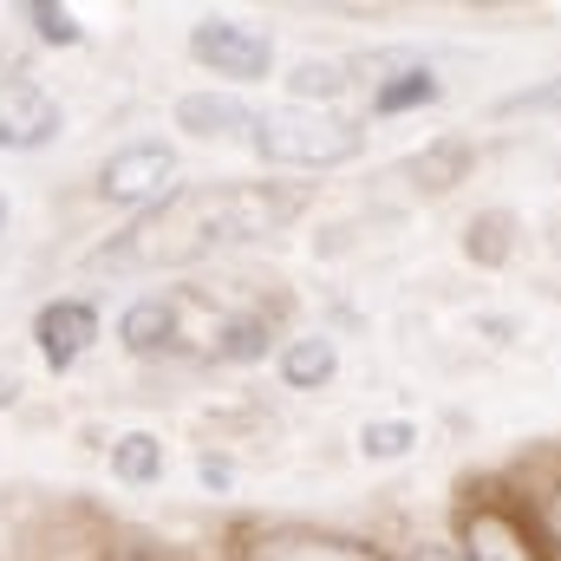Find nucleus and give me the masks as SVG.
Masks as SVG:
<instances>
[{"label": "nucleus", "mask_w": 561, "mask_h": 561, "mask_svg": "<svg viewBox=\"0 0 561 561\" xmlns=\"http://www.w3.org/2000/svg\"><path fill=\"white\" fill-rule=\"evenodd\" d=\"M300 216V196L280 190V183H196V190H176L170 203L144 209L138 222L105 242L92 255V268H190L216 249H236V242H262Z\"/></svg>", "instance_id": "1"}, {"label": "nucleus", "mask_w": 561, "mask_h": 561, "mask_svg": "<svg viewBox=\"0 0 561 561\" xmlns=\"http://www.w3.org/2000/svg\"><path fill=\"white\" fill-rule=\"evenodd\" d=\"M249 144L287 170H333V163H353L366 150V131L353 118H333V112H255Z\"/></svg>", "instance_id": "2"}, {"label": "nucleus", "mask_w": 561, "mask_h": 561, "mask_svg": "<svg viewBox=\"0 0 561 561\" xmlns=\"http://www.w3.org/2000/svg\"><path fill=\"white\" fill-rule=\"evenodd\" d=\"M463 561H556V549L516 503L483 496L463 510Z\"/></svg>", "instance_id": "3"}, {"label": "nucleus", "mask_w": 561, "mask_h": 561, "mask_svg": "<svg viewBox=\"0 0 561 561\" xmlns=\"http://www.w3.org/2000/svg\"><path fill=\"white\" fill-rule=\"evenodd\" d=\"M190 59H196V66H209L216 79H268L275 46H268V33H255V26H242V20L209 13V20H196V26H190Z\"/></svg>", "instance_id": "4"}, {"label": "nucleus", "mask_w": 561, "mask_h": 561, "mask_svg": "<svg viewBox=\"0 0 561 561\" xmlns=\"http://www.w3.org/2000/svg\"><path fill=\"white\" fill-rule=\"evenodd\" d=\"M99 190L112 196V203H170L176 196V150L157 138H138L125 144V150H112L105 157V170H99Z\"/></svg>", "instance_id": "5"}, {"label": "nucleus", "mask_w": 561, "mask_h": 561, "mask_svg": "<svg viewBox=\"0 0 561 561\" xmlns=\"http://www.w3.org/2000/svg\"><path fill=\"white\" fill-rule=\"evenodd\" d=\"M59 125H66L59 99L39 79H26V72L0 79V150H39L59 138Z\"/></svg>", "instance_id": "6"}, {"label": "nucleus", "mask_w": 561, "mask_h": 561, "mask_svg": "<svg viewBox=\"0 0 561 561\" xmlns=\"http://www.w3.org/2000/svg\"><path fill=\"white\" fill-rule=\"evenodd\" d=\"M242 561H379V556H373L366 542H353V536L275 523V529H255V536L242 542Z\"/></svg>", "instance_id": "7"}, {"label": "nucleus", "mask_w": 561, "mask_h": 561, "mask_svg": "<svg viewBox=\"0 0 561 561\" xmlns=\"http://www.w3.org/2000/svg\"><path fill=\"white\" fill-rule=\"evenodd\" d=\"M33 340H39V359L53 373H72L85 359V346L99 340V313L85 300H46L39 320H33Z\"/></svg>", "instance_id": "8"}, {"label": "nucleus", "mask_w": 561, "mask_h": 561, "mask_svg": "<svg viewBox=\"0 0 561 561\" xmlns=\"http://www.w3.org/2000/svg\"><path fill=\"white\" fill-rule=\"evenodd\" d=\"M176 125L196 138H249L255 105H242L236 92H190V99H176Z\"/></svg>", "instance_id": "9"}, {"label": "nucleus", "mask_w": 561, "mask_h": 561, "mask_svg": "<svg viewBox=\"0 0 561 561\" xmlns=\"http://www.w3.org/2000/svg\"><path fill=\"white\" fill-rule=\"evenodd\" d=\"M176 333H183V300H163V294L131 300L125 320H118V340L131 353H163V346H176Z\"/></svg>", "instance_id": "10"}, {"label": "nucleus", "mask_w": 561, "mask_h": 561, "mask_svg": "<svg viewBox=\"0 0 561 561\" xmlns=\"http://www.w3.org/2000/svg\"><path fill=\"white\" fill-rule=\"evenodd\" d=\"M333 373H340V346H333L327 333H307V340H287V346H280V379H287V386L313 392V386H327Z\"/></svg>", "instance_id": "11"}, {"label": "nucleus", "mask_w": 561, "mask_h": 561, "mask_svg": "<svg viewBox=\"0 0 561 561\" xmlns=\"http://www.w3.org/2000/svg\"><path fill=\"white\" fill-rule=\"evenodd\" d=\"M112 477H118V483H157V477H163V437L125 431V437L112 444Z\"/></svg>", "instance_id": "12"}, {"label": "nucleus", "mask_w": 561, "mask_h": 561, "mask_svg": "<svg viewBox=\"0 0 561 561\" xmlns=\"http://www.w3.org/2000/svg\"><path fill=\"white\" fill-rule=\"evenodd\" d=\"M437 92H444V85L431 79V66H405L399 79H379V85H373V112H379V118H392V112H412V105H431Z\"/></svg>", "instance_id": "13"}, {"label": "nucleus", "mask_w": 561, "mask_h": 561, "mask_svg": "<svg viewBox=\"0 0 561 561\" xmlns=\"http://www.w3.org/2000/svg\"><path fill=\"white\" fill-rule=\"evenodd\" d=\"M463 170H470V144L463 138H437L424 157H412V176H424L419 190H450V183H463Z\"/></svg>", "instance_id": "14"}, {"label": "nucleus", "mask_w": 561, "mask_h": 561, "mask_svg": "<svg viewBox=\"0 0 561 561\" xmlns=\"http://www.w3.org/2000/svg\"><path fill=\"white\" fill-rule=\"evenodd\" d=\"M216 353H222V359H262V353H268V320H255V313L222 320V327H216Z\"/></svg>", "instance_id": "15"}, {"label": "nucleus", "mask_w": 561, "mask_h": 561, "mask_svg": "<svg viewBox=\"0 0 561 561\" xmlns=\"http://www.w3.org/2000/svg\"><path fill=\"white\" fill-rule=\"evenodd\" d=\"M340 72H346L340 59H307V66H294L287 85H294V99H340V92H346Z\"/></svg>", "instance_id": "16"}, {"label": "nucleus", "mask_w": 561, "mask_h": 561, "mask_svg": "<svg viewBox=\"0 0 561 561\" xmlns=\"http://www.w3.org/2000/svg\"><path fill=\"white\" fill-rule=\"evenodd\" d=\"M412 444H419V431L405 419H379V424L359 431V450H366V457H405Z\"/></svg>", "instance_id": "17"}, {"label": "nucleus", "mask_w": 561, "mask_h": 561, "mask_svg": "<svg viewBox=\"0 0 561 561\" xmlns=\"http://www.w3.org/2000/svg\"><path fill=\"white\" fill-rule=\"evenodd\" d=\"M26 20L39 26V39H53V46H79V20H72V7L33 0V7H26Z\"/></svg>", "instance_id": "18"}, {"label": "nucleus", "mask_w": 561, "mask_h": 561, "mask_svg": "<svg viewBox=\"0 0 561 561\" xmlns=\"http://www.w3.org/2000/svg\"><path fill=\"white\" fill-rule=\"evenodd\" d=\"M503 112H561V79L529 85V92H510V99H503Z\"/></svg>", "instance_id": "19"}, {"label": "nucleus", "mask_w": 561, "mask_h": 561, "mask_svg": "<svg viewBox=\"0 0 561 561\" xmlns=\"http://www.w3.org/2000/svg\"><path fill=\"white\" fill-rule=\"evenodd\" d=\"M203 483H209V490H229V463H222V457H203Z\"/></svg>", "instance_id": "20"}, {"label": "nucleus", "mask_w": 561, "mask_h": 561, "mask_svg": "<svg viewBox=\"0 0 561 561\" xmlns=\"http://www.w3.org/2000/svg\"><path fill=\"white\" fill-rule=\"evenodd\" d=\"M13 399H20V373H13V366H7V359H0V412H7V405H13Z\"/></svg>", "instance_id": "21"}, {"label": "nucleus", "mask_w": 561, "mask_h": 561, "mask_svg": "<svg viewBox=\"0 0 561 561\" xmlns=\"http://www.w3.org/2000/svg\"><path fill=\"white\" fill-rule=\"evenodd\" d=\"M0 236H7V196H0Z\"/></svg>", "instance_id": "22"}]
</instances>
